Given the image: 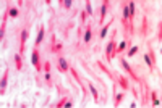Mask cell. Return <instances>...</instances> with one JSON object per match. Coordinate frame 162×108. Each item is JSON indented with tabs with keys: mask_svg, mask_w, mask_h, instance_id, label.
I'll list each match as a JSON object with an SVG mask.
<instances>
[{
	"mask_svg": "<svg viewBox=\"0 0 162 108\" xmlns=\"http://www.w3.org/2000/svg\"><path fill=\"white\" fill-rule=\"evenodd\" d=\"M120 63H122V66L125 68V71H127V73H130V74L133 76V79H135V81H139V79H138V76L135 74V71L131 69V66H130V65L125 61V58H123V57H120Z\"/></svg>",
	"mask_w": 162,
	"mask_h": 108,
	"instance_id": "5b68a950",
	"label": "cell"
},
{
	"mask_svg": "<svg viewBox=\"0 0 162 108\" xmlns=\"http://www.w3.org/2000/svg\"><path fill=\"white\" fill-rule=\"evenodd\" d=\"M44 71H46V73H49V71H50V63H49V61L44 65Z\"/></svg>",
	"mask_w": 162,
	"mask_h": 108,
	"instance_id": "7402d4cb",
	"label": "cell"
},
{
	"mask_svg": "<svg viewBox=\"0 0 162 108\" xmlns=\"http://www.w3.org/2000/svg\"><path fill=\"white\" fill-rule=\"evenodd\" d=\"M58 69H60L62 73H66L70 69V65L66 63V60L63 57H58Z\"/></svg>",
	"mask_w": 162,
	"mask_h": 108,
	"instance_id": "8992f818",
	"label": "cell"
},
{
	"mask_svg": "<svg viewBox=\"0 0 162 108\" xmlns=\"http://www.w3.org/2000/svg\"><path fill=\"white\" fill-rule=\"evenodd\" d=\"M138 50H139V47H138V45H135V47H131V49L128 50V57H133V55L136 53Z\"/></svg>",
	"mask_w": 162,
	"mask_h": 108,
	"instance_id": "44dd1931",
	"label": "cell"
},
{
	"mask_svg": "<svg viewBox=\"0 0 162 108\" xmlns=\"http://www.w3.org/2000/svg\"><path fill=\"white\" fill-rule=\"evenodd\" d=\"M128 44H130V42H128V39L122 40V42H120V45H118V47H117V49L114 50V53H112V57H114V55H120L122 52H123V50H125V47H127Z\"/></svg>",
	"mask_w": 162,
	"mask_h": 108,
	"instance_id": "9c48e42d",
	"label": "cell"
},
{
	"mask_svg": "<svg viewBox=\"0 0 162 108\" xmlns=\"http://www.w3.org/2000/svg\"><path fill=\"white\" fill-rule=\"evenodd\" d=\"M31 63L36 66V71L37 73H40V69H42V66H40V53H39V50L34 49L33 50V57H31Z\"/></svg>",
	"mask_w": 162,
	"mask_h": 108,
	"instance_id": "6da1fadb",
	"label": "cell"
},
{
	"mask_svg": "<svg viewBox=\"0 0 162 108\" xmlns=\"http://www.w3.org/2000/svg\"><path fill=\"white\" fill-rule=\"evenodd\" d=\"M117 81H118V84H120L122 87L125 89V90H127L128 87H130V86H128V81L125 78H123V76H118V79H117Z\"/></svg>",
	"mask_w": 162,
	"mask_h": 108,
	"instance_id": "8fae6325",
	"label": "cell"
},
{
	"mask_svg": "<svg viewBox=\"0 0 162 108\" xmlns=\"http://www.w3.org/2000/svg\"><path fill=\"white\" fill-rule=\"evenodd\" d=\"M28 39V29H21V42H20V53H23L25 50V44Z\"/></svg>",
	"mask_w": 162,
	"mask_h": 108,
	"instance_id": "30bf717a",
	"label": "cell"
},
{
	"mask_svg": "<svg viewBox=\"0 0 162 108\" xmlns=\"http://www.w3.org/2000/svg\"><path fill=\"white\" fill-rule=\"evenodd\" d=\"M144 61H146V65L147 66H149V68H154V63H152V60H151V57H149V55L147 53H144Z\"/></svg>",
	"mask_w": 162,
	"mask_h": 108,
	"instance_id": "d6986e66",
	"label": "cell"
},
{
	"mask_svg": "<svg viewBox=\"0 0 162 108\" xmlns=\"http://www.w3.org/2000/svg\"><path fill=\"white\" fill-rule=\"evenodd\" d=\"M44 36H46V29H44V26H40L39 34H37V37H36V42H34L36 49H37V47H39L40 44H42V40H44Z\"/></svg>",
	"mask_w": 162,
	"mask_h": 108,
	"instance_id": "52a82bcc",
	"label": "cell"
},
{
	"mask_svg": "<svg viewBox=\"0 0 162 108\" xmlns=\"http://www.w3.org/2000/svg\"><path fill=\"white\" fill-rule=\"evenodd\" d=\"M115 37H112L110 39V42L107 44V47H106V57H107V61H110L112 60V53H114V50H115Z\"/></svg>",
	"mask_w": 162,
	"mask_h": 108,
	"instance_id": "3957f363",
	"label": "cell"
},
{
	"mask_svg": "<svg viewBox=\"0 0 162 108\" xmlns=\"http://www.w3.org/2000/svg\"><path fill=\"white\" fill-rule=\"evenodd\" d=\"M7 82H8V69H7L5 74L2 76V84H0V94H2V95H3L5 90H7Z\"/></svg>",
	"mask_w": 162,
	"mask_h": 108,
	"instance_id": "ba28073f",
	"label": "cell"
},
{
	"mask_svg": "<svg viewBox=\"0 0 162 108\" xmlns=\"http://www.w3.org/2000/svg\"><path fill=\"white\" fill-rule=\"evenodd\" d=\"M44 81H46L47 84H49V82H50V81H52V78H50V74H49V73H47L46 76H44Z\"/></svg>",
	"mask_w": 162,
	"mask_h": 108,
	"instance_id": "cb8c5ba5",
	"label": "cell"
},
{
	"mask_svg": "<svg viewBox=\"0 0 162 108\" xmlns=\"http://www.w3.org/2000/svg\"><path fill=\"white\" fill-rule=\"evenodd\" d=\"M63 3H65V8H71V3H73V2H71V0H65Z\"/></svg>",
	"mask_w": 162,
	"mask_h": 108,
	"instance_id": "603a6c76",
	"label": "cell"
},
{
	"mask_svg": "<svg viewBox=\"0 0 162 108\" xmlns=\"http://www.w3.org/2000/svg\"><path fill=\"white\" fill-rule=\"evenodd\" d=\"M86 21V11H81V23Z\"/></svg>",
	"mask_w": 162,
	"mask_h": 108,
	"instance_id": "d4e9b609",
	"label": "cell"
},
{
	"mask_svg": "<svg viewBox=\"0 0 162 108\" xmlns=\"http://www.w3.org/2000/svg\"><path fill=\"white\" fill-rule=\"evenodd\" d=\"M110 24H112V21H109L107 26H104V28L101 29V32H99V39H104V37L107 36V29H109V26H110Z\"/></svg>",
	"mask_w": 162,
	"mask_h": 108,
	"instance_id": "4fadbf2b",
	"label": "cell"
},
{
	"mask_svg": "<svg viewBox=\"0 0 162 108\" xmlns=\"http://www.w3.org/2000/svg\"><path fill=\"white\" fill-rule=\"evenodd\" d=\"M147 32V18L144 16L143 18V31H141V34H146Z\"/></svg>",
	"mask_w": 162,
	"mask_h": 108,
	"instance_id": "ffe728a7",
	"label": "cell"
},
{
	"mask_svg": "<svg viewBox=\"0 0 162 108\" xmlns=\"http://www.w3.org/2000/svg\"><path fill=\"white\" fill-rule=\"evenodd\" d=\"M109 7H110V2H109V0L102 2V7H101V18H99V23H104V20H106V15H107V10H109Z\"/></svg>",
	"mask_w": 162,
	"mask_h": 108,
	"instance_id": "277c9868",
	"label": "cell"
},
{
	"mask_svg": "<svg viewBox=\"0 0 162 108\" xmlns=\"http://www.w3.org/2000/svg\"><path fill=\"white\" fill-rule=\"evenodd\" d=\"M86 13L89 16H94V10H92V5H91V2H89V0L86 2Z\"/></svg>",
	"mask_w": 162,
	"mask_h": 108,
	"instance_id": "e0dca14e",
	"label": "cell"
},
{
	"mask_svg": "<svg viewBox=\"0 0 162 108\" xmlns=\"http://www.w3.org/2000/svg\"><path fill=\"white\" fill-rule=\"evenodd\" d=\"M15 63H16V69L20 71V69L23 68V65H21V53H16L15 55Z\"/></svg>",
	"mask_w": 162,
	"mask_h": 108,
	"instance_id": "5bb4252c",
	"label": "cell"
},
{
	"mask_svg": "<svg viewBox=\"0 0 162 108\" xmlns=\"http://www.w3.org/2000/svg\"><path fill=\"white\" fill-rule=\"evenodd\" d=\"M8 13H10L11 18H16V16L20 15V11H18V8H16V7H10V8H8Z\"/></svg>",
	"mask_w": 162,
	"mask_h": 108,
	"instance_id": "9a60e30c",
	"label": "cell"
},
{
	"mask_svg": "<svg viewBox=\"0 0 162 108\" xmlns=\"http://www.w3.org/2000/svg\"><path fill=\"white\" fill-rule=\"evenodd\" d=\"M91 39H92V24H88L86 31H84V37H83V45L88 47L91 44Z\"/></svg>",
	"mask_w": 162,
	"mask_h": 108,
	"instance_id": "7a4b0ae2",
	"label": "cell"
},
{
	"mask_svg": "<svg viewBox=\"0 0 162 108\" xmlns=\"http://www.w3.org/2000/svg\"><path fill=\"white\" fill-rule=\"evenodd\" d=\"M123 97H125V94H117V97H115V102H114V105H115V107H118V105H120V102L122 100H123Z\"/></svg>",
	"mask_w": 162,
	"mask_h": 108,
	"instance_id": "ac0fdd59",
	"label": "cell"
},
{
	"mask_svg": "<svg viewBox=\"0 0 162 108\" xmlns=\"http://www.w3.org/2000/svg\"><path fill=\"white\" fill-rule=\"evenodd\" d=\"M151 95H152V107H159V105H161V100L157 97V92L154 90V92H151Z\"/></svg>",
	"mask_w": 162,
	"mask_h": 108,
	"instance_id": "7c38bea8",
	"label": "cell"
},
{
	"mask_svg": "<svg viewBox=\"0 0 162 108\" xmlns=\"http://www.w3.org/2000/svg\"><path fill=\"white\" fill-rule=\"evenodd\" d=\"M89 90H91V94H92V97H94V100H99V95H97V90H96V87H94V84H91L89 82Z\"/></svg>",
	"mask_w": 162,
	"mask_h": 108,
	"instance_id": "2e32d148",
	"label": "cell"
}]
</instances>
